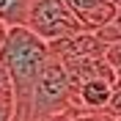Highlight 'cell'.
I'll list each match as a JSON object with an SVG mask.
<instances>
[{
	"mask_svg": "<svg viewBox=\"0 0 121 121\" xmlns=\"http://www.w3.org/2000/svg\"><path fill=\"white\" fill-rule=\"evenodd\" d=\"M52 121H69V118H52Z\"/></svg>",
	"mask_w": 121,
	"mask_h": 121,
	"instance_id": "12",
	"label": "cell"
},
{
	"mask_svg": "<svg viewBox=\"0 0 121 121\" xmlns=\"http://www.w3.org/2000/svg\"><path fill=\"white\" fill-rule=\"evenodd\" d=\"M105 60H107V66L113 69V72L121 69V44H110L107 47L105 50Z\"/></svg>",
	"mask_w": 121,
	"mask_h": 121,
	"instance_id": "8",
	"label": "cell"
},
{
	"mask_svg": "<svg viewBox=\"0 0 121 121\" xmlns=\"http://www.w3.org/2000/svg\"><path fill=\"white\" fill-rule=\"evenodd\" d=\"M50 60V47L28 28H8L6 41L0 47V66L6 69L11 83V102H14V121L30 118V99L41 74L44 63Z\"/></svg>",
	"mask_w": 121,
	"mask_h": 121,
	"instance_id": "1",
	"label": "cell"
},
{
	"mask_svg": "<svg viewBox=\"0 0 121 121\" xmlns=\"http://www.w3.org/2000/svg\"><path fill=\"white\" fill-rule=\"evenodd\" d=\"M0 102H11V83H8V74L3 66H0Z\"/></svg>",
	"mask_w": 121,
	"mask_h": 121,
	"instance_id": "9",
	"label": "cell"
},
{
	"mask_svg": "<svg viewBox=\"0 0 121 121\" xmlns=\"http://www.w3.org/2000/svg\"><path fill=\"white\" fill-rule=\"evenodd\" d=\"M25 28L39 36L44 44H55L60 39H69L74 33H83L77 17L66 8L63 0H30Z\"/></svg>",
	"mask_w": 121,
	"mask_h": 121,
	"instance_id": "3",
	"label": "cell"
},
{
	"mask_svg": "<svg viewBox=\"0 0 121 121\" xmlns=\"http://www.w3.org/2000/svg\"><path fill=\"white\" fill-rule=\"evenodd\" d=\"M69 110H72V85H69L66 69L58 58L50 55V60L44 63L36 80V88H33L28 121H52L66 116Z\"/></svg>",
	"mask_w": 121,
	"mask_h": 121,
	"instance_id": "2",
	"label": "cell"
},
{
	"mask_svg": "<svg viewBox=\"0 0 121 121\" xmlns=\"http://www.w3.org/2000/svg\"><path fill=\"white\" fill-rule=\"evenodd\" d=\"M6 33H8V28H6V25H0V47H3V41H6Z\"/></svg>",
	"mask_w": 121,
	"mask_h": 121,
	"instance_id": "11",
	"label": "cell"
},
{
	"mask_svg": "<svg viewBox=\"0 0 121 121\" xmlns=\"http://www.w3.org/2000/svg\"><path fill=\"white\" fill-rule=\"evenodd\" d=\"M96 39H99L105 47L121 44V11H116V17H113V19H110L102 30H96Z\"/></svg>",
	"mask_w": 121,
	"mask_h": 121,
	"instance_id": "6",
	"label": "cell"
},
{
	"mask_svg": "<svg viewBox=\"0 0 121 121\" xmlns=\"http://www.w3.org/2000/svg\"><path fill=\"white\" fill-rule=\"evenodd\" d=\"M30 0H0V25L6 28H25Z\"/></svg>",
	"mask_w": 121,
	"mask_h": 121,
	"instance_id": "5",
	"label": "cell"
},
{
	"mask_svg": "<svg viewBox=\"0 0 121 121\" xmlns=\"http://www.w3.org/2000/svg\"><path fill=\"white\" fill-rule=\"evenodd\" d=\"M105 113L110 116V118L121 121V83H116V88H113V96H110V102H107Z\"/></svg>",
	"mask_w": 121,
	"mask_h": 121,
	"instance_id": "7",
	"label": "cell"
},
{
	"mask_svg": "<svg viewBox=\"0 0 121 121\" xmlns=\"http://www.w3.org/2000/svg\"><path fill=\"white\" fill-rule=\"evenodd\" d=\"M0 121H14V105L11 102H0Z\"/></svg>",
	"mask_w": 121,
	"mask_h": 121,
	"instance_id": "10",
	"label": "cell"
},
{
	"mask_svg": "<svg viewBox=\"0 0 121 121\" xmlns=\"http://www.w3.org/2000/svg\"><path fill=\"white\" fill-rule=\"evenodd\" d=\"M63 3H66V8L77 17L80 28L88 30V33L102 30L116 17V6L110 0H63Z\"/></svg>",
	"mask_w": 121,
	"mask_h": 121,
	"instance_id": "4",
	"label": "cell"
}]
</instances>
